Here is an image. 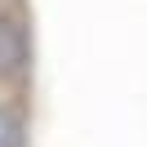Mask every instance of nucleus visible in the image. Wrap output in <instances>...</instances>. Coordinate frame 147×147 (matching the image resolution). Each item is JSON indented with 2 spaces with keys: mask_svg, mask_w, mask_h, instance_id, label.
Listing matches in <instances>:
<instances>
[{
  "mask_svg": "<svg viewBox=\"0 0 147 147\" xmlns=\"http://www.w3.org/2000/svg\"><path fill=\"white\" fill-rule=\"evenodd\" d=\"M40 27L31 0H0V147H36Z\"/></svg>",
  "mask_w": 147,
  "mask_h": 147,
  "instance_id": "f257e3e1",
  "label": "nucleus"
}]
</instances>
